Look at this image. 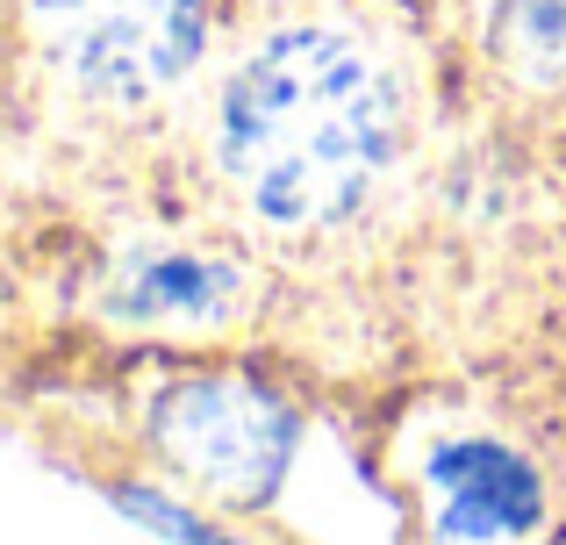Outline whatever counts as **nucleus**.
<instances>
[{"label":"nucleus","mask_w":566,"mask_h":545,"mask_svg":"<svg viewBox=\"0 0 566 545\" xmlns=\"http://www.w3.org/2000/svg\"><path fill=\"white\" fill-rule=\"evenodd\" d=\"M395 166V86L345 29H273L216 101V172L265 230H331Z\"/></svg>","instance_id":"1"},{"label":"nucleus","mask_w":566,"mask_h":545,"mask_svg":"<svg viewBox=\"0 0 566 545\" xmlns=\"http://www.w3.org/2000/svg\"><path fill=\"white\" fill-rule=\"evenodd\" d=\"M29 29L80 94L144 108L193 72L208 0H29Z\"/></svg>","instance_id":"2"},{"label":"nucleus","mask_w":566,"mask_h":545,"mask_svg":"<svg viewBox=\"0 0 566 545\" xmlns=\"http://www.w3.org/2000/svg\"><path fill=\"white\" fill-rule=\"evenodd\" d=\"M151 438L166 452V467L180 481H193L201 495L216 503H265V495L287 481V460H294V409L280 402L273 388L259 380H237V374H193V380H172L151 409Z\"/></svg>","instance_id":"3"},{"label":"nucleus","mask_w":566,"mask_h":545,"mask_svg":"<svg viewBox=\"0 0 566 545\" xmlns=\"http://www.w3.org/2000/svg\"><path fill=\"white\" fill-rule=\"evenodd\" d=\"M423 503H430V532L444 545H516L545 524V481L516 446L467 431L430 452Z\"/></svg>","instance_id":"4"},{"label":"nucleus","mask_w":566,"mask_h":545,"mask_svg":"<svg viewBox=\"0 0 566 545\" xmlns=\"http://www.w3.org/2000/svg\"><path fill=\"white\" fill-rule=\"evenodd\" d=\"M244 302V273L201 244H137L108 280V308L123 323H158V331H208L230 323Z\"/></svg>","instance_id":"5"},{"label":"nucleus","mask_w":566,"mask_h":545,"mask_svg":"<svg viewBox=\"0 0 566 545\" xmlns=\"http://www.w3.org/2000/svg\"><path fill=\"white\" fill-rule=\"evenodd\" d=\"M495 57L524 86H566V0H495Z\"/></svg>","instance_id":"6"}]
</instances>
